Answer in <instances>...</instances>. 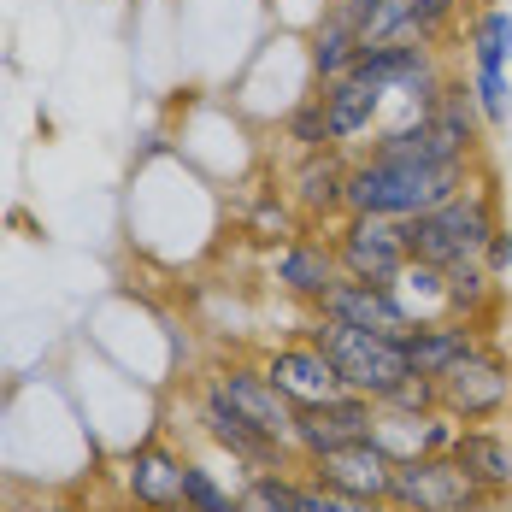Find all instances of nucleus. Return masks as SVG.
I'll return each instance as SVG.
<instances>
[{"label": "nucleus", "instance_id": "f257e3e1", "mask_svg": "<svg viewBox=\"0 0 512 512\" xmlns=\"http://www.w3.org/2000/svg\"><path fill=\"white\" fill-rule=\"evenodd\" d=\"M477 177V165H412V159H377L354 154L348 171V212H371V218H401L412 224L418 212L442 206L448 195H460Z\"/></svg>", "mask_w": 512, "mask_h": 512}, {"label": "nucleus", "instance_id": "f03ea898", "mask_svg": "<svg viewBox=\"0 0 512 512\" xmlns=\"http://www.w3.org/2000/svg\"><path fill=\"white\" fill-rule=\"evenodd\" d=\"M501 230V195H495V177H471L460 195H448L442 206L418 212L407 224V248L418 265H471V259L489 254V236Z\"/></svg>", "mask_w": 512, "mask_h": 512}, {"label": "nucleus", "instance_id": "7ed1b4c3", "mask_svg": "<svg viewBox=\"0 0 512 512\" xmlns=\"http://www.w3.org/2000/svg\"><path fill=\"white\" fill-rule=\"evenodd\" d=\"M307 336L324 348V359H330V365H336V377H342V389H354V395L389 401V395H395V389L412 377L401 336L359 330V324L324 318V312H312V318H307Z\"/></svg>", "mask_w": 512, "mask_h": 512}, {"label": "nucleus", "instance_id": "20e7f679", "mask_svg": "<svg viewBox=\"0 0 512 512\" xmlns=\"http://www.w3.org/2000/svg\"><path fill=\"white\" fill-rule=\"evenodd\" d=\"M436 395H442V412L454 424H495V418H512V354L483 342L448 371L436 377Z\"/></svg>", "mask_w": 512, "mask_h": 512}, {"label": "nucleus", "instance_id": "39448f33", "mask_svg": "<svg viewBox=\"0 0 512 512\" xmlns=\"http://www.w3.org/2000/svg\"><path fill=\"white\" fill-rule=\"evenodd\" d=\"M195 424L206 430V442H218L230 454V465H242V471H295L301 465V454L289 442H277L271 430H259L254 418H242L230 407L212 377H201V389H195Z\"/></svg>", "mask_w": 512, "mask_h": 512}, {"label": "nucleus", "instance_id": "423d86ee", "mask_svg": "<svg viewBox=\"0 0 512 512\" xmlns=\"http://www.w3.org/2000/svg\"><path fill=\"white\" fill-rule=\"evenodd\" d=\"M330 248H336L342 277H359V283H395V277L412 265L407 224H401V218L342 212V218L330 224Z\"/></svg>", "mask_w": 512, "mask_h": 512}, {"label": "nucleus", "instance_id": "0eeeda50", "mask_svg": "<svg viewBox=\"0 0 512 512\" xmlns=\"http://www.w3.org/2000/svg\"><path fill=\"white\" fill-rule=\"evenodd\" d=\"M348 171H354V154L348 148H312V154H295V165L283 171V195L301 212V224L312 230H330L342 212H348Z\"/></svg>", "mask_w": 512, "mask_h": 512}, {"label": "nucleus", "instance_id": "6e6552de", "mask_svg": "<svg viewBox=\"0 0 512 512\" xmlns=\"http://www.w3.org/2000/svg\"><path fill=\"white\" fill-rule=\"evenodd\" d=\"M477 483L465 477L454 454H424V460H395L389 477V512H465Z\"/></svg>", "mask_w": 512, "mask_h": 512}, {"label": "nucleus", "instance_id": "1a4fd4ad", "mask_svg": "<svg viewBox=\"0 0 512 512\" xmlns=\"http://www.w3.org/2000/svg\"><path fill=\"white\" fill-rule=\"evenodd\" d=\"M271 283L289 295V301H301V307H318L336 283H342V265H336V248H330V230L318 236V230H295L289 242H277L271 248Z\"/></svg>", "mask_w": 512, "mask_h": 512}, {"label": "nucleus", "instance_id": "9d476101", "mask_svg": "<svg viewBox=\"0 0 512 512\" xmlns=\"http://www.w3.org/2000/svg\"><path fill=\"white\" fill-rule=\"evenodd\" d=\"M377 430V401L371 395H330L318 407H301L295 412V454L312 460V454H330V448H348V442H365Z\"/></svg>", "mask_w": 512, "mask_h": 512}, {"label": "nucleus", "instance_id": "9b49d317", "mask_svg": "<svg viewBox=\"0 0 512 512\" xmlns=\"http://www.w3.org/2000/svg\"><path fill=\"white\" fill-rule=\"evenodd\" d=\"M212 383L224 389V401L242 412V418H254L259 430H271L277 442L295 448V407L277 395V383L265 377L259 359H218V365H212Z\"/></svg>", "mask_w": 512, "mask_h": 512}, {"label": "nucleus", "instance_id": "f8f14e48", "mask_svg": "<svg viewBox=\"0 0 512 512\" xmlns=\"http://www.w3.org/2000/svg\"><path fill=\"white\" fill-rule=\"evenodd\" d=\"M318 101H324V124H330V142L359 154L365 136H377L389 124V95L377 83H365L359 71L336 77V83H318Z\"/></svg>", "mask_w": 512, "mask_h": 512}, {"label": "nucleus", "instance_id": "ddd939ff", "mask_svg": "<svg viewBox=\"0 0 512 512\" xmlns=\"http://www.w3.org/2000/svg\"><path fill=\"white\" fill-rule=\"evenodd\" d=\"M265 365V377L277 383V395L289 401V407H318V401H330V395H342V377H336V365L324 359V348L312 342V336H295V342H277L271 354L259 359Z\"/></svg>", "mask_w": 512, "mask_h": 512}, {"label": "nucleus", "instance_id": "4468645a", "mask_svg": "<svg viewBox=\"0 0 512 512\" xmlns=\"http://www.w3.org/2000/svg\"><path fill=\"white\" fill-rule=\"evenodd\" d=\"M312 312L342 318V324H359V330H383V336H407L412 324H418L395 283H359V277H342Z\"/></svg>", "mask_w": 512, "mask_h": 512}, {"label": "nucleus", "instance_id": "2eb2a0df", "mask_svg": "<svg viewBox=\"0 0 512 512\" xmlns=\"http://www.w3.org/2000/svg\"><path fill=\"white\" fill-rule=\"evenodd\" d=\"M307 477L330 483V489H348L359 501H389V477H395V460L377 448V436L365 442H348V448H330V454H312L301 460Z\"/></svg>", "mask_w": 512, "mask_h": 512}, {"label": "nucleus", "instance_id": "dca6fc26", "mask_svg": "<svg viewBox=\"0 0 512 512\" xmlns=\"http://www.w3.org/2000/svg\"><path fill=\"white\" fill-rule=\"evenodd\" d=\"M489 342V330L477 324V318H418L407 336H401V348H407V365L412 377H448L454 365H460L471 348H483Z\"/></svg>", "mask_w": 512, "mask_h": 512}, {"label": "nucleus", "instance_id": "f3484780", "mask_svg": "<svg viewBox=\"0 0 512 512\" xmlns=\"http://www.w3.org/2000/svg\"><path fill=\"white\" fill-rule=\"evenodd\" d=\"M124 501L136 512H159V507H177L183 501V454L171 442H136L124 454Z\"/></svg>", "mask_w": 512, "mask_h": 512}, {"label": "nucleus", "instance_id": "a211bd4d", "mask_svg": "<svg viewBox=\"0 0 512 512\" xmlns=\"http://www.w3.org/2000/svg\"><path fill=\"white\" fill-rule=\"evenodd\" d=\"M454 418L436 407V412H401V407H377V448L389 460H424V454H448L454 448Z\"/></svg>", "mask_w": 512, "mask_h": 512}, {"label": "nucleus", "instance_id": "6ab92c4d", "mask_svg": "<svg viewBox=\"0 0 512 512\" xmlns=\"http://www.w3.org/2000/svg\"><path fill=\"white\" fill-rule=\"evenodd\" d=\"M454 465L477 489H512V424L495 418V424H460L454 430Z\"/></svg>", "mask_w": 512, "mask_h": 512}, {"label": "nucleus", "instance_id": "aec40b11", "mask_svg": "<svg viewBox=\"0 0 512 512\" xmlns=\"http://www.w3.org/2000/svg\"><path fill=\"white\" fill-rule=\"evenodd\" d=\"M359 24L354 12L342 6V0H324V12H318V24H312V42H307V65H312V83H336V77H348L359 59Z\"/></svg>", "mask_w": 512, "mask_h": 512}, {"label": "nucleus", "instance_id": "412c9836", "mask_svg": "<svg viewBox=\"0 0 512 512\" xmlns=\"http://www.w3.org/2000/svg\"><path fill=\"white\" fill-rule=\"evenodd\" d=\"M465 53H471V65H512V12L507 6H495V0H483L471 18H465Z\"/></svg>", "mask_w": 512, "mask_h": 512}, {"label": "nucleus", "instance_id": "4be33fe9", "mask_svg": "<svg viewBox=\"0 0 512 512\" xmlns=\"http://www.w3.org/2000/svg\"><path fill=\"white\" fill-rule=\"evenodd\" d=\"M236 512H301V465L295 471H248Z\"/></svg>", "mask_w": 512, "mask_h": 512}, {"label": "nucleus", "instance_id": "5701e85b", "mask_svg": "<svg viewBox=\"0 0 512 512\" xmlns=\"http://www.w3.org/2000/svg\"><path fill=\"white\" fill-rule=\"evenodd\" d=\"M471 12H477V0H412V30H418V42L448 48Z\"/></svg>", "mask_w": 512, "mask_h": 512}, {"label": "nucleus", "instance_id": "b1692460", "mask_svg": "<svg viewBox=\"0 0 512 512\" xmlns=\"http://www.w3.org/2000/svg\"><path fill=\"white\" fill-rule=\"evenodd\" d=\"M295 230H307V224H301V212L289 206V195H283V189H259L254 206H248V236H254V242H289Z\"/></svg>", "mask_w": 512, "mask_h": 512}, {"label": "nucleus", "instance_id": "393cba45", "mask_svg": "<svg viewBox=\"0 0 512 512\" xmlns=\"http://www.w3.org/2000/svg\"><path fill=\"white\" fill-rule=\"evenodd\" d=\"M471 101H477V112H483V124L489 130H501V124H512V83L501 65H471Z\"/></svg>", "mask_w": 512, "mask_h": 512}, {"label": "nucleus", "instance_id": "a878e982", "mask_svg": "<svg viewBox=\"0 0 512 512\" xmlns=\"http://www.w3.org/2000/svg\"><path fill=\"white\" fill-rule=\"evenodd\" d=\"M283 136H289V148H295V154L336 148V142H330V124H324V101H318V89H312V95H301V101L283 112Z\"/></svg>", "mask_w": 512, "mask_h": 512}, {"label": "nucleus", "instance_id": "bb28decb", "mask_svg": "<svg viewBox=\"0 0 512 512\" xmlns=\"http://www.w3.org/2000/svg\"><path fill=\"white\" fill-rule=\"evenodd\" d=\"M177 507H189V512H236V489H224L218 471L183 460V501H177Z\"/></svg>", "mask_w": 512, "mask_h": 512}, {"label": "nucleus", "instance_id": "cd10ccee", "mask_svg": "<svg viewBox=\"0 0 512 512\" xmlns=\"http://www.w3.org/2000/svg\"><path fill=\"white\" fill-rule=\"evenodd\" d=\"M301 512H389V507L383 501H359L348 489H330V483L301 471Z\"/></svg>", "mask_w": 512, "mask_h": 512}, {"label": "nucleus", "instance_id": "c85d7f7f", "mask_svg": "<svg viewBox=\"0 0 512 512\" xmlns=\"http://www.w3.org/2000/svg\"><path fill=\"white\" fill-rule=\"evenodd\" d=\"M377 407H401V412H436L442 407V395H436V377H407L389 401H377Z\"/></svg>", "mask_w": 512, "mask_h": 512}, {"label": "nucleus", "instance_id": "c756f323", "mask_svg": "<svg viewBox=\"0 0 512 512\" xmlns=\"http://www.w3.org/2000/svg\"><path fill=\"white\" fill-rule=\"evenodd\" d=\"M483 265H489V277H507V265H512V230H507V224L489 236V254H483Z\"/></svg>", "mask_w": 512, "mask_h": 512}, {"label": "nucleus", "instance_id": "7c9ffc66", "mask_svg": "<svg viewBox=\"0 0 512 512\" xmlns=\"http://www.w3.org/2000/svg\"><path fill=\"white\" fill-rule=\"evenodd\" d=\"M465 512H512V489H477Z\"/></svg>", "mask_w": 512, "mask_h": 512}, {"label": "nucleus", "instance_id": "2f4dec72", "mask_svg": "<svg viewBox=\"0 0 512 512\" xmlns=\"http://www.w3.org/2000/svg\"><path fill=\"white\" fill-rule=\"evenodd\" d=\"M342 6H348V12H354V24H359V18H365V12H371V6H377V0H342Z\"/></svg>", "mask_w": 512, "mask_h": 512}, {"label": "nucleus", "instance_id": "473e14b6", "mask_svg": "<svg viewBox=\"0 0 512 512\" xmlns=\"http://www.w3.org/2000/svg\"><path fill=\"white\" fill-rule=\"evenodd\" d=\"M30 512H83V507H71V501H42V507H30Z\"/></svg>", "mask_w": 512, "mask_h": 512}, {"label": "nucleus", "instance_id": "72a5a7b5", "mask_svg": "<svg viewBox=\"0 0 512 512\" xmlns=\"http://www.w3.org/2000/svg\"><path fill=\"white\" fill-rule=\"evenodd\" d=\"M159 512H189V507H159Z\"/></svg>", "mask_w": 512, "mask_h": 512}]
</instances>
